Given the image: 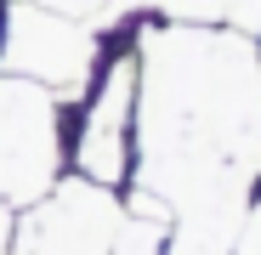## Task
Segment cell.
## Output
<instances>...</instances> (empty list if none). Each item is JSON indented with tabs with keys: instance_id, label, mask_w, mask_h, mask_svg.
I'll use <instances>...</instances> for the list:
<instances>
[{
	"instance_id": "6da1fadb",
	"label": "cell",
	"mask_w": 261,
	"mask_h": 255,
	"mask_svg": "<svg viewBox=\"0 0 261 255\" xmlns=\"http://www.w3.org/2000/svg\"><path fill=\"white\" fill-rule=\"evenodd\" d=\"M137 29V170L170 210L165 255H233L261 182V51L233 23Z\"/></svg>"
},
{
	"instance_id": "8fae6325",
	"label": "cell",
	"mask_w": 261,
	"mask_h": 255,
	"mask_svg": "<svg viewBox=\"0 0 261 255\" xmlns=\"http://www.w3.org/2000/svg\"><path fill=\"white\" fill-rule=\"evenodd\" d=\"M137 255H165V249H137Z\"/></svg>"
},
{
	"instance_id": "52a82bcc",
	"label": "cell",
	"mask_w": 261,
	"mask_h": 255,
	"mask_svg": "<svg viewBox=\"0 0 261 255\" xmlns=\"http://www.w3.org/2000/svg\"><path fill=\"white\" fill-rule=\"evenodd\" d=\"M40 6H51V12H63V17H80V23H91V29H108L114 0H40Z\"/></svg>"
},
{
	"instance_id": "8992f818",
	"label": "cell",
	"mask_w": 261,
	"mask_h": 255,
	"mask_svg": "<svg viewBox=\"0 0 261 255\" xmlns=\"http://www.w3.org/2000/svg\"><path fill=\"white\" fill-rule=\"evenodd\" d=\"M227 6L233 0H114L108 29L142 23V17H159V23H227Z\"/></svg>"
},
{
	"instance_id": "9c48e42d",
	"label": "cell",
	"mask_w": 261,
	"mask_h": 255,
	"mask_svg": "<svg viewBox=\"0 0 261 255\" xmlns=\"http://www.w3.org/2000/svg\"><path fill=\"white\" fill-rule=\"evenodd\" d=\"M227 23H233L239 34L261 40V0H233V6H227Z\"/></svg>"
},
{
	"instance_id": "277c9868",
	"label": "cell",
	"mask_w": 261,
	"mask_h": 255,
	"mask_svg": "<svg viewBox=\"0 0 261 255\" xmlns=\"http://www.w3.org/2000/svg\"><path fill=\"white\" fill-rule=\"evenodd\" d=\"M68 176V102L17 74H0V193L12 210L46 199Z\"/></svg>"
},
{
	"instance_id": "7c38bea8",
	"label": "cell",
	"mask_w": 261,
	"mask_h": 255,
	"mask_svg": "<svg viewBox=\"0 0 261 255\" xmlns=\"http://www.w3.org/2000/svg\"><path fill=\"white\" fill-rule=\"evenodd\" d=\"M255 51H261V40H255Z\"/></svg>"
},
{
	"instance_id": "3957f363",
	"label": "cell",
	"mask_w": 261,
	"mask_h": 255,
	"mask_svg": "<svg viewBox=\"0 0 261 255\" xmlns=\"http://www.w3.org/2000/svg\"><path fill=\"white\" fill-rule=\"evenodd\" d=\"M102 46H108V29L63 17L51 6H40V0H6L0 6V74L46 85L68 108L91 91Z\"/></svg>"
},
{
	"instance_id": "7a4b0ae2",
	"label": "cell",
	"mask_w": 261,
	"mask_h": 255,
	"mask_svg": "<svg viewBox=\"0 0 261 255\" xmlns=\"http://www.w3.org/2000/svg\"><path fill=\"white\" fill-rule=\"evenodd\" d=\"M137 29L119 23V34L102 46V63L91 74V91L74 102L68 119V176H85L97 187L125 193L137 170Z\"/></svg>"
},
{
	"instance_id": "ba28073f",
	"label": "cell",
	"mask_w": 261,
	"mask_h": 255,
	"mask_svg": "<svg viewBox=\"0 0 261 255\" xmlns=\"http://www.w3.org/2000/svg\"><path fill=\"white\" fill-rule=\"evenodd\" d=\"M233 255H261V182L250 193V210H244V227L233 238Z\"/></svg>"
},
{
	"instance_id": "5b68a950",
	"label": "cell",
	"mask_w": 261,
	"mask_h": 255,
	"mask_svg": "<svg viewBox=\"0 0 261 255\" xmlns=\"http://www.w3.org/2000/svg\"><path fill=\"white\" fill-rule=\"evenodd\" d=\"M125 199L85 176H63L46 199L17 210L12 255H119Z\"/></svg>"
},
{
	"instance_id": "30bf717a",
	"label": "cell",
	"mask_w": 261,
	"mask_h": 255,
	"mask_svg": "<svg viewBox=\"0 0 261 255\" xmlns=\"http://www.w3.org/2000/svg\"><path fill=\"white\" fill-rule=\"evenodd\" d=\"M12 227H17V210L6 204V193H0V255H12Z\"/></svg>"
}]
</instances>
